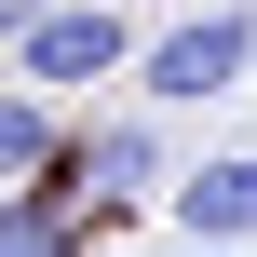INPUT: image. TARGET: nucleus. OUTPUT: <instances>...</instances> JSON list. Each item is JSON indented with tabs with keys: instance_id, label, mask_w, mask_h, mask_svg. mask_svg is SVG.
<instances>
[{
	"instance_id": "nucleus-1",
	"label": "nucleus",
	"mask_w": 257,
	"mask_h": 257,
	"mask_svg": "<svg viewBox=\"0 0 257 257\" xmlns=\"http://www.w3.org/2000/svg\"><path fill=\"white\" fill-rule=\"evenodd\" d=\"M244 81H257V0H217V14L149 41V108H203V95H244Z\"/></svg>"
},
{
	"instance_id": "nucleus-2",
	"label": "nucleus",
	"mask_w": 257,
	"mask_h": 257,
	"mask_svg": "<svg viewBox=\"0 0 257 257\" xmlns=\"http://www.w3.org/2000/svg\"><path fill=\"white\" fill-rule=\"evenodd\" d=\"M122 54H136L122 0H41V14H27V41H14V81H27V95H54V81H108Z\"/></svg>"
},
{
	"instance_id": "nucleus-3",
	"label": "nucleus",
	"mask_w": 257,
	"mask_h": 257,
	"mask_svg": "<svg viewBox=\"0 0 257 257\" xmlns=\"http://www.w3.org/2000/svg\"><path fill=\"white\" fill-rule=\"evenodd\" d=\"M68 176L95 190V217H108V203H149V190H163V122H149V108L81 122V136H68Z\"/></svg>"
},
{
	"instance_id": "nucleus-4",
	"label": "nucleus",
	"mask_w": 257,
	"mask_h": 257,
	"mask_svg": "<svg viewBox=\"0 0 257 257\" xmlns=\"http://www.w3.org/2000/svg\"><path fill=\"white\" fill-rule=\"evenodd\" d=\"M163 217H176V244H257V149H217V163H190L176 190H163Z\"/></svg>"
},
{
	"instance_id": "nucleus-5",
	"label": "nucleus",
	"mask_w": 257,
	"mask_h": 257,
	"mask_svg": "<svg viewBox=\"0 0 257 257\" xmlns=\"http://www.w3.org/2000/svg\"><path fill=\"white\" fill-rule=\"evenodd\" d=\"M54 163H68V136H54V95L0 81V190H41Z\"/></svg>"
},
{
	"instance_id": "nucleus-6",
	"label": "nucleus",
	"mask_w": 257,
	"mask_h": 257,
	"mask_svg": "<svg viewBox=\"0 0 257 257\" xmlns=\"http://www.w3.org/2000/svg\"><path fill=\"white\" fill-rule=\"evenodd\" d=\"M81 244H95L81 203H54V190H0V257H81Z\"/></svg>"
},
{
	"instance_id": "nucleus-7",
	"label": "nucleus",
	"mask_w": 257,
	"mask_h": 257,
	"mask_svg": "<svg viewBox=\"0 0 257 257\" xmlns=\"http://www.w3.org/2000/svg\"><path fill=\"white\" fill-rule=\"evenodd\" d=\"M27 14H41V0H0V41H27Z\"/></svg>"
},
{
	"instance_id": "nucleus-8",
	"label": "nucleus",
	"mask_w": 257,
	"mask_h": 257,
	"mask_svg": "<svg viewBox=\"0 0 257 257\" xmlns=\"http://www.w3.org/2000/svg\"><path fill=\"white\" fill-rule=\"evenodd\" d=\"M176 257H230V244H176Z\"/></svg>"
}]
</instances>
